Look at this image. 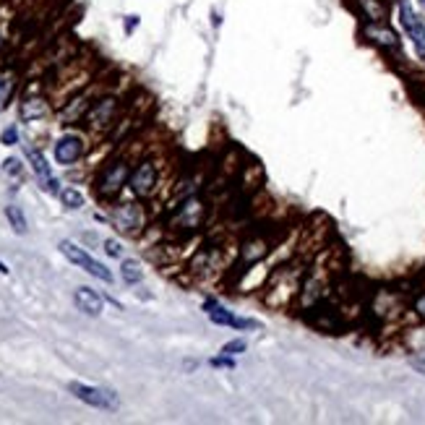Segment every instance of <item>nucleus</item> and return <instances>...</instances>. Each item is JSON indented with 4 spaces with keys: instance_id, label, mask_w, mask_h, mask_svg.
<instances>
[{
    "instance_id": "nucleus-1",
    "label": "nucleus",
    "mask_w": 425,
    "mask_h": 425,
    "mask_svg": "<svg viewBox=\"0 0 425 425\" xmlns=\"http://www.w3.org/2000/svg\"><path fill=\"white\" fill-rule=\"evenodd\" d=\"M123 110H126V97H123V92H118V89H105L95 99V105L89 107V112H86V118L81 123L86 126L89 133L107 136V133H112V128L118 126Z\"/></svg>"
},
{
    "instance_id": "nucleus-2",
    "label": "nucleus",
    "mask_w": 425,
    "mask_h": 425,
    "mask_svg": "<svg viewBox=\"0 0 425 425\" xmlns=\"http://www.w3.org/2000/svg\"><path fill=\"white\" fill-rule=\"evenodd\" d=\"M206 217H209V201L201 193H193L170 209L167 230L175 237H190L201 233V227L206 225Z\"/></svg>"
},
{
    "instance_id": "nucleus-3",
    "label": "nucleus",
    "mask_w": 425,
    "mask_h": 425,
    "mask_svg": "<svg viewBox=\"0 0 425 425\" xmlns=\"http://www.w3.org/2000/svg\"><path fill=\"white\" fill-rule=\"evenodd\" d=\"M233 259L235 256L222 243H217V246H206V248L196 250L186 269H188L193 284H212L233 266Z\"/></svg>"
},
{
    "instance_id": "nucleus-4",
    "label": "nucleus",
    "mask_w": 425,
    "mask_h": 425,
    "mask_svg": "<svg viewBox=\"0 0 425 425\" xmlns=\"http://www.w3.org/2000/svg\"><path fill=\"white\" fill-rule=\"evenodd\" d=\"M130 170H133V162H130L126 154L107 159L105 165H102V170H99L95 177L97 199L105 201V204H112V201L120 196V190L128 186Z\"/></svg>"
},
{
    "instance_id": "nucleus-5",
    "label": "nucleus",
    "mask_w": 425,
    "mask_h": 425,
    "mask_svg": "<svg viewBox=\"0 0 425 425\" xmlns=\"http://www.w3.org/2000/svg\"><path fill=\"white\" fill-rule=\"evenodd\" d=\"M279 246V235L277 233H253L248 235L240 248H237V256L233 259V274H246L248 269H253L256 264H261L264 259H272V253Z\"/></svg>"
},
{
    "instance_id": "nucleus-6",
    "label": "nucleus",
    "mask_w": 425,
    "mask_h": 425,
    "mask_svg": "<svg viewBox=\"0 0 425 425\" xmlns=\"http://www.w3.org/2000/svg\"><path fill=\"white\" fill-rule=\"evenodd\" d=\"M159 183H162V167H159V162L154 157H141L133 165V170H130L128 190L139 201H149L157 196Z\"/></svg>"
},
{
    "instance_id": "nucleus-7",
    "label": "nucleus",
    "mask_w": 425,
    "mask_h": 425,
    "mask_svg": "<svg viewBox=\"0 0 425 425\" xmlns=\"http://www.w3.org/2000/svg\"><path fill=\"white\" fill-rule=\"evenodd\" d=\"M110 81H102V79H95V81L89 83V86H83L81 92H76V95L71 97V99H66L63 105L58 107V120L60 126H71V123H81L83 118H86V112H89V107L95 105V99L105 89H110L107 86Z\"/></svg>"
},
{
    "instance_id": "nucleus-8",
    "label": "nucleus",
    "mask_w": 425,
    "mask_h": 425,
    "mask_svg": "<svg viewBox=\"0 0 425 425\" xmlns=\"http://www.w3.org/2000/svg\"><path fill=\"white\" fill-rule=\"evenodd\" d=\"M110 222L118 227V233L123 235H141V230L146 227V212L141 204L136 201H123V204H112L110 206Z\"/></svg>"
},
{
    "instance_id": "nucleus-9",
    "label": "nucleus",
    "mask_w": 425,
    "mask_h": 425,
    "mask_svg": "<svg viewBox=\"0 0 425 425\" xmlns=\"http://www.w3.org/2000/svg\"><path fill=\"white\" fill-rule=\"evenodd\" d=\"M68 391L73 397L95 410H105V413H115L120 407L118 394L112 389H102V386H89V384H79V381H71L68 384Z\"/></svg>"
},
{
    "instance_id": "nucleus-10",
    "label": "nucleus",
    "mask_w": 425,
    "mask_h": 425,
    "mask_svg": "<svg viewBox=\"0 0 425 425\" xmlns=\"http://www.w3.org/2000/svg\"><path fill=\"white\" fill-rule=\"evenodd\" d=\"M58 250L66 256V259L71 261L73 266H79V269H83L86 274H92V277H97L99 282H112V272L107 269L105 264H99L97 259H92L89 253L83 248H79L76 243H71V240H60L58 243Z\"/></svg>"
},
{
    "instance_id": "nucleus-11",
    "label": "nucleus",
    "mask_w": 425,
    "mask_h": 425,
    "mask_svg": "<svg viewBox=\"0 0 425 425\" xmlns=\"http://www.w3.org/2000/svg\"><path fill=\"white\" fill-rule=\"evenodd\" d=\"M397 16H399V24H402V29H404V34H407V39L413 42L415 55L420 60H425V21L415 13V8L410 6V0H399Z\"/></svg>"
},
{
    "instance_id": "nucleus-12",
    "label": "nucleus",
    "mask_w": 425,
    "mask_h": 425,
    "mask_svg": "<svg viewBox=\"0 0 425 425\" xmlns=\"http://www.w3.org/2000/svg\"><path fill=\"white\" fill-rule=\"evenodd\" d=\"M360 37L366 39L368 45H373L376 50H381V52H399L402 50L399 34H397L386 21L363 24L360 26Z\"/></svg>"
},
{
    "instance_id": "nucleus-13",
    "label": "nucleus",
    "mask_w": 425,
    "mask_h": 425,
    "mask_svg": "<svg viewBox=\"0 0 425 425\" xmlns=\"http://www.w3.org/2000/svg\"><path fill=\"white\" fill-rule=\"evenodd\" d=\"M204 313H206L209 321L217 324V326H230V329H259V321L235 316L230 308H225L219 300H214V297H206V300H204Z\"/></svg>"
},
{
    "instance_id": "nucleus-14",
    "label": "nucleus",
    "mask_w": 425,
    "mask_h": 425,
    "mask_svg": "<svg viewBox=\"0 0 425 425\" xmlns=\"http://www.w3.org/2000/svg\"><path fill=\"white\" fill-rule=\"evenodd\" d=\"M55 162L63 167H71L76 162H81L83 154H86V141H83V136L79 133H66V136H60L58 141H55Z\"/></svg>"
},
{
    "instance_id": "nucleus-15",
    "label": "nucleus",
    "mask_w": 425,
    "mask_h": 425,
    "mask_svg": "<svg viewBox=\"0 0 425 425\" xmlns=\"http://www.w3.org/2000/svg\"><path fill=\"white\" fill-rule=\"evenodd\" d=\"M353 11L363 24H376V21H386L391 13L389 0H350Z\"/></svg>"
},
{
    "instance_id": "nucleus-16",
    "label": "nucleus",
    "mask_w": 425,
    "mask_h": 425,
    "mask_svg": "<svg viewBox=\"0 0 425 425\" xmlns=\"http://www.w3.org/2000/svg\"><path fill=\"white\" fill-rule=\"evenodd\" d=\"M50 99L39 92H29L24 95V99L19 102V118L24 123H34V120H42L50 115Z\"/></svg>"
},
{
    "instance_id": "nucleus-17",
    "label": "nucleus",
    "mask_w": 425,
    "mask_h": 425,
    "mask_svg": "<svg viewBox=\"0 0 425 425\" xmlns=\"http://www.w3.org/2000/svg\"><path fill=\"white\" fill-rule=\"evenodd\" d=\"M73 303L86 316H99L105 310V297L99 295L97 290H92V287H79L73 293Z\"/></svg>"
},
{
    "instance_id": "nucleus-18",
    "label": "nucleus",
    "mask_w": 425,
    "mask_h": 425,
    "mask_svg": "<svg viewBox=\"0 0 425 425\" xmlns=\"http://www.w3.org/2000/svg\"><path fill=\"white\" fill-rule=\"evenodd\" d=\"M16 83H19V76L13 68H6V71H0V112L8 107L11 102L13 92H16Z\"/></svg>"
},
{
    "instance_id": "nucleus-19",
    "label": "nucleus",
    "mask_w": 425,
    "mask_h": 425,
    "mask_svg": "<svg viewBox=\"0 0 425 425\" xmlns=\"http://www.w3.org/2000/svg\"><path fill=\"white\" fill-rule=\"evenodd\" d=\"M26 157H29V165H32V170H34V175L39 177V180H45V177L52 175V172H50V162L45 159V154L39 152V149L26 146Z\"/></svg>"
},
{
    "instance_id": "nucleus-20",
    "label": "nucleus",
    "mask_w": 425,
    "mask_h": 425,
    "mask_svg": "<svg viewBox=\"0 0 425 425\" xmlns=\"http://www.w3.org/2000/svg\"><path fill=\"white\" fill-rule=\"evenodd\" d=\"M6 219H8V225L13 227L16 235H26L29 225H26V217H24V212H21V206L8 204V206H6Z\"/></svg>"
},
{
    "instance_id": "nucleus-21",
    "label": "nucleus",
    "mask_w": 425,
    "mask_h": 425,
    "mask_svg": "<svg viewBox=\"0 0 425 425\" xmlns=\"http://www.w3.org/2000/svg\"><path fill=\"white\" fill-rule=\"evenodd\" d=\"M120 277H123V282L126 284H139L144 279V272L141 266H139V261L133 259H126L120 264Z\"/></svg>"
},
{
    "instance_id": "nucleus-22",
    "label": "nucleus",
    "mask_w": 425,
    "mask_h": 425,
    "mask_svg": "<svg viewBox=\"0 0 425 425\" xmlns=\"http://www.w3.org/2000/svg\"><path fill=\"white\" fill-rule=\"evenodd\" d=\"M58 196H60V204L66 209H81L83 206V193L79 188H71V186L68 188H60Z\"/></svg>"
},
{
    "instance_id": "nucleus-23",
    "label": "nucleus",
    "mask_w": 425,
    "mask_h": 425,
    "mask_svg": "<svg viewBox=\"0 0 425 425\" xmlns=\"http://www.w3.org/2000/svg\"><path fill=\"white\" fill-rule=\"evenodd\" d=\"M246 350H248L246 339H233V342L222 344V355H230V357H235V355H243Z\"/></svg>"
},
{
    "instance_id": "nucleus-24",
    "label": "nucleus",
    "mask_w": 425,
    "mask_h": 425,
    "mask_svg": "<svg viewBox=\"0 0 425 425\" xmlns=\"http://www.w3.org/2000/svg\"><path fill=\"white\" fill-rule=\"evenodd\" d=\"M0 144H3V146H13V144H19V130L13 128H6L3 130V133H0Z\"/></svg>"
},
{
    "instance_id": "nucleus-25",
    "label": "nucleus",
    "mask_w": 425,
    "mask_h": 425,
    "mask_svg": "<svg viewBox=\"0 0 425 425\" xmlns=\"http://www.w3.org/2000/svg\"><path fill=\"white\" fill-rule=\"evenodd\" d=\"M105 253L110 259H120L123 256V246H120L118 240H105Z\"/></svg>"
},
{
    "instance_id": "nucleus-26",
    "label": "nucleus",
    "mask_w": 425,
    "mask_h": 425,
    "mask_svg": "<svg viewBox=\"0 0 425 425\" xmlns=\"http://www.w3.org/2000/svg\"><path fill=\"white\" fill-rule=\"evenodd\" d=\"M413 313L420 321H425V293H420V295L413 300Z\"/></svg>"
},
{
    "instance_id": "nucleus-27",
    "label": "nucleus",
    "mask_w": 425,
    "mask_h": 425,
    "mask_svg": "<svg viewBox=\"0 0 425 425\" xmlns=\"http://www.w3.org/2000/svg\"><path fill=\"white\" fill-rule=\"evenodd\" d=\"M6 172H8L11 177H21V162H19L16 157L6 159Z\"/></svg>"
},
{
    "instance_id": "nucleus-28",
    "label": "nucleus",
    "mask_w": 425,
    "mask_h": 425,
    "mask_svg": "<svg viewBox=\"0 0 425 425\" xmlns=\"http://www.w3.org/2000/svg\"><path fill=\"white\" fill-rule=\"evenodd\" d=\"M42 190H48V193H52V196H55V193H60V183H58V177H45V180H42Z\"/></svg>"
},
{
    "instance_id": "nucleus-29",
    "label": "nucleus",
    "mask_w": 425,
    "mask_h": 425,
    "mask_svg": "<svg viewBox=\"0 0 425 425\" xmlns=\"http://www.w3.org/2000/svg\"><path fill=\"white\" fill-rule=\"evenodd\" d=\"M214 368H235V363H233V357L230 355H219V357H212L209 360Z\"/></svg>"
},
{
    "instance_id": "nucleus-30",
    "label": "nucleus",
    "mask_w": 425,
    "mask_h": 425,
    "mask_svg": "<svg viewBox=\"0 0 425 425\" xmlns=\"http://www.w3.org/2000/svg\"><path fill=\"white\" fill-rule=\"evenodd\" d=\"M410 366H413L420 376H425V357H413V360H410Z\"/></svg>"
},
{
    "instance_id": "nucleus-31",
    "label": "nucleus",
    "mask_w": 425,
    "mask_h": 425,
    "mask_svg": "<svg viewBox=\"0 0 425 425\" xmlns=\"http://www.w3.org/2000/svg\"><path fill=\"white\" fill-rule=\"evenodd\" d=\"M136 24H139V16H128V21H126V32L136 29Z\"/></svg>"
},
{
    "instance_id": "nucleus-32",
    "label": "nucleus",
    "mask_w": 425,
    "mask_h": 425,
    "mask_svg": "<svg viewBox=\"0 0 425 425\" xmlns=\"http://www.w3.org/2000/svg\"><path fill=\"white\" fill-rule=\"evenodd\" d=\"M6 45V32H3V21H0V50Z\"/></svg>"
},
{
    "instance_id": "nucleus-33",
    "label": "nucleus",
    "mask_w": 425,
    "mask_h": 425,
    "mask_svg": "<svg viewBox=\"0 0 425 425\" xmlns=\"http://www.w3.org/2000/svg\"><path fill=\"white\" fill-rule=\"evenodd\" d=\"M0 274H8V266H6L3 261H0Z\"/></svg>"
},
{
    "instance_id": "nucleus-34",
    "label": "nucleus",
    "mask_w": 425,
    "mask_h": 425,
    "mask_svg": "<svg viewBox=\"0 0 425 425\" xmlns=\"http://www.w3.org/2000/svg\"><path fill=\"white\" fill-rule=\"evenodd\" d=\"M420 6H423V8H425V0H420Z\"/></svg>"
}]
</instances>
